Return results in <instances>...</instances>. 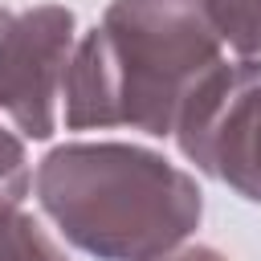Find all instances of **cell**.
I'll return each instance as SVG.
<instances>
[{
	"instance_id": "obj_1",
	"label": "cell",
	"mask_w": 261,
	"mask_h": 261,
	"mask_svg": "<svg viewBox=\"0 0 261 261\" xmlns=\"http://www.w3.org/2000/svg\"><path fill=\"white\" fill-rule=\"evenodd\" d=\"M224 61L208 0H110L65 69V126L175 135L192 90Z\"/></svg>"
},
{
	"instance_id": "obj_2",
	"label": "cell",
	"mask_w": 261,
	"mask_h": 261,
	"mask_svg": "<svg viewBox=\"0 0 261 261\" xmlns=\"http://www.w3.org/2000/svg\"><path fill=\"white\" fill-rule=\"evenodd\" d=\"M37 200L69 245L98 261L175 253L204 216L196 179L135 143H65L37 167Z\"/></svg>"
},
{
	"instance_id": "obj_3",
	"label": "cell",
	"mask_w": 261,
	"mask_h": 261,
	"mask_svg": "<svg viewBox=\"0 0 261 261\" xmlns=\"http://www.w3.org/2000/svg\"><path fill=\"white\" fill-rule=\"evenodd\" d=\"M175 143L204 175L261 204V57L220 61L192 90Z\"/></svg>"
},
{
	"instance_id": "obj_4",
	"label": "cell",
	"mask_w": 261,
	"mask_h": 261,
	"mask_svg": "<svg viewBox=\"0 0 261 261\" xmlns=\"http://www.w3.org/2000/svg\"><path fill=\"white\" fill-rule=\"evenodd\" d=\"M73 49V12L37 4L12 12L0 37V110L29 139H49L57 126V94Z\"/></svg>"
},
{
	"instance_id": "obj_5",
	"label": "cell",
	"mask_w": 261,
	"mask_h": 261,
	"mask_svg": "<svg viewBox=\"0 0 261 261\" xmlns=\"http://www.w3.org/2000/svg\"><path fill=\"white\" fill-rule=\"evenodd\" d=\"M0 261H65V253L41 232L33 216L20 212V204L0 200Z\"/></svg>"
},
{
	"instance_id": "obj_6",
	"label": "cell",
	"mask_w": 261,
	"mask_h": 261,
	"mask_svg": "<svg viewBox=\"0 0 261 261\" xmlns=\"http://www.w3.org/2000/svg\"><path fill=\"white\" fill-rule=\"evenodd\" d=\"M208 12L224 45H232L241 57L261 53V0H208Z\"/></svg>"
},
{
	"instance_id": "obj_7",
	"label": "cell",
	"mask_w": 261,
	"mask_h": 261,
	"mask_svg": "<svg viewBox=\"0 0 261 261\" xmlns=\"http://www.w3.org/2000/svg\"><path fill=\"white\" fill-rule=\"evenodd\" d=\"M29 192V155H24V143L0 126V200L8 204H20Z\"/></svg>"
},
{
	"instance_id": "obj_8",
	"label": "cell",
	"mask_w": 261,
	"mask_h": 261,
	"mask_svg": "<svg viewBox=\"0 0 261 261\" xmlns=\"http://www.w3.org/2000/svg\"><path fill=\"white\" fill-rule=\"evenodd\" d=\"M155 261H228V257L208 249V245H196V249H179V253H167V257H155Z\"/></svg>"
},
{
	"instance_id": "obj_9",
	"label": "cell",
	"mask_w": 261,
	"mask_h": 261,
	"mask_svg": "<svg viewBox=\"0 0 261 261\" xmlns=\"http://www.w3.org/2000/svg\"><path fill=\"white\" fill-rule=\"evenodd\" d=\"M8 20H12V8H4V4H0V37H4V29H8Z\"/></svg>"
}]
</instances>
